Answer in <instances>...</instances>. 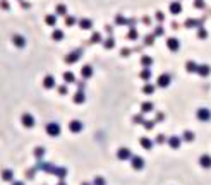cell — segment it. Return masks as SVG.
<instances>
[{"instance_id": "1", "label": "cell", "mask_w": 211, "mask_h": 185, "mask_svg": "<svg viewBox=\"0 0 211 185\" xmlns=\"http://www.w3.org/2000/svg\"><path fill=\"white\" fill-rule=\"evenodd\" d=\"M45 130H46V134H48L50 137H59L62 129H60V125H59L57 122H50V124H46Z\"/></svg>"}, {"instance_id": "2", "label": "cell", "mask_w": 211, "mask_h": 185, "mask_svg": "<svg viewBox=\"0 0 211 185\" xmlns=\"http://www.w3.org/2000/svg\"><path fill=\"white\" fill-rule=\"evenodd\" d=\"M81 55H82V48H77V50H74V51H70L69 55H65V64H76L77 60L81 59Z\"/></svg>"}, {"instance_id": "3", "label": "cell", "mask_w": 211, "mask_h": 185, "mask_svg": "<svg viewBox=\"0 0 211 185\" xmlns=\"http://www.w3.org/2000/svg\"><path fill=\"white\" fill-rule=\"evenodd\" d=\"M21 124L26 127V129H33L34 127V117L31 115V113H22V117H21Z\"/></svg>"}, {"instance_id": "4", "label": "cell", "mask_w": 211, "mask_h": 185, "mask_svg": "<svg viewBox=\"0 0 211 185\" xmlns=\"http://www.w3.org/2000/svg\"><path fill=\"white\" fill-rule=\"evenodd\" d=\"M196 117L197 120H201V122H210L211 120V111L208 108H199L197 111H196Z\"/></svg>"}, {"instance_id": "5", "label": "cell", "mask_w": 211, "mask_h": 185, "mask_svg": "<svg viewBox=\"0 0 211 185\" xmlns=\"http://www.w3.org/2000/svg\"><path fill=\"white\" fill-rule=\"evenodd\" d=\"M117 158L120 159V161H127V159H131L132 158V153L129 147H119V151H117Z\"/></svg>"}, {"instance_id": "6", "label": "cell", "mask_w": 211, "mask_h": 185, "mask_svg": "<svg viewBox=\"0 0 211 185\" xmlns=\"http://www.w3.org/2000/svg\"><path fill=\"white\" fill-rule=\"evenodd\" d=\"M170 81H172L170 74H161L160 77L156 79V86H158V88H168V86H170Z\"/></svg>"}, {"instance_id": "7", "label": "cell", "mask_w": 211, "mask_h": 185, "mask_svg": "<svg viewBox=\"0 0 211 185\" xmlns=\"http://www.w3.org/2000/svg\"><path fill=\"white\" fill-rule=\"evenodd\" d=\"M167 48L170 50V51H179L180 50V41H179V38H168L167 39Z\"/></svg>"}, {"instance_id": "8", "label": "cell", "mask_w": 211, "mask_h": 185, "mask_svg": "<svg viewBox=\"0 0 211 185\" xmlns=\"http://www.w3.org/2000/svg\"><path fill=\"white\" fill-rule=\"evenodd\" d=\"M69 130L72 134H79L82 130V122L81 120H70L69 122Z\"/></svg>"}, {"instance_id": "9", "label": "cell", "mask_w": 211, "mask_h": 185, "mask_svg": "<svg viewBox=\"0 0 211 185\" xmlns=\"http://www.w3.org/2000/svg\"><path fill=\"white\" fill-rule=\"evenodd\" d=\"M131 165L134 170H142L144 168V159L141 156H132L131 158Z\"/></svg>"}, {"instance_id": "10", "label": "cell", "mask_w": 211, "mask_h": 185, "mask_svg": "<svg viewBox=\"0 0 211 185\" xmlns=\"http://www.w3.org/2000/svg\"><path fill=\"white\" fill-rule=\"evenodd\" d=\"M72 101H74L76 105H82V103L86 101V94H84V91L77 89V91L74 93V96H72Z\"/></svg>"}, {"instance_id": "11", "label": "cell", "mask_w": 211, "mask_h": 185, "mask_svg": "<svg viewBox=\"0 0 211 185\" xmlns=\"http://www.w3.org/2000/svg\"><path fill=\"white\" fill-rule=\"evenodd\" d=\"M43 88H45V89H53V88H57L55 77H53V76H45V79H43Z\"/></svg>"}, {"instance_id": "12", "label": "cell", "mask_w": 211, "mask_h": 185, "mask_svg": "<svg viewBox=\"0 0 211 185\" xmlns=\"http://www.w3.org/2000/svg\"><path fill=\"white\" fill-rule=\"evenodd\" d=\"M182 144V137L179 136H170L168 137V146L172 147V149H179Z\"/></svg>"}, {"instance_id": "13", "label": "cell", "mask_w": 211, "mask_h": 185, "mask_svg": "<svg viewBox=\"0 0 211 185\" xmlns=\"http://www.w3.org/2000/svg\"><path fill=\"white\" fill-rule=\"evenodd\" d=\"M202 22L204 19H187L185 21V28L191 29V28H202Z\"/></svg>"}, {"instance_id": "14", "label": "cell", "mask_w": 211, "mask_h": 185, "mask_svg": "<svg viewBox=\"0 0 211 185\" xmlns=\"http://www.w3.org/2000/svg\"><path fill=\"white\" fill-rule=\"evenodd\" d=\"M197 69H199V64H196L194 60H187L185 62V70L189 74H197Z\"/></svg>"}, {"instance_id": "15", "label": "cell", "mask_w": 211, "mask_h": 185, "mask_svg": "<svg viewBox=\"0 0 211 185\" xmlns=\"http://www.w3.org/2000/svg\"><path fill=\"white\" fill-rule=\"evenodd\" d=\"M139 144H141V147H144V149H148V151H149V149H153V146H154L156 142H154V141H151L149 137H141Z\"/></svg>"}, {"instance_id": "16", "label": "cell", "mask_w": 211, "mask_h": 185, "mask_svg": "<svg viewBox=\"0 0 211 185\" xmlns=\"http://www.w3.org/2000/svg\"><path fill=\"white\" fill-rule=\"evenodd\" d=\"M51 173H53V175L57 176V178H60V180H64V178H65V175H67V170H65V168H62V166H53Z\"/></svg>"}, {"instance_id": "17", "label": "cell", "mask_w": 211, "mask_h": 185, "mask_svg": "<svg viewBox=\"0 0 211 185\" xmlns=\"http://www.w3.org/2000/svg\"><path fill=\"white\" fill-rule=\"evenodd\" d=\"M12 43H14V46H17V48H24V46H26V39L22 38L21 34H14V36H12Z\"/></svg>"}, {"instance_id": "18", "label": "cell", "mask_w": 211, "mask_h": 185, "mask_svg": "<svg viewBox=\"0 0 211 185\" xmlns=\"http://www.w3.org/2000/svg\"><path fill=\"white\" fill-rule=\"evenodd\" d=\"M153 64H154L153 57H149V55H142V57H141V65H142V69H151Z\"/></svg>"}, {"instance_id": "19", "label": "cell", "mask_w": 211, "mask_h": 185, "mask_svg": "<svg viewBox=\"0 0 211 185\" xmlns=\"http://www.w3.org/2000/svg\"><path fill=\"white\" fill-rule=\"evenodd\" d=\"M199 165H201L202 168H206V170H210L211 168V156L210 154H202L201 158H199Z\"/></svg>"}, {"instance_id": "20", "label": "cell", "mask_w": 211, "mask_h": 185, "mask_svg": "<svg viewBox=\"0 0 211 185\" xmlns=\"http://www.w3.org/2000/svg\"><path fill=\"white\" fill-rule=\"evenodd\" d=\"M91 76H93V67H91V65H82V67H81V77L89 79Z\"/></svg>"}, {"instance_id": "21", "label": "cell", "mask_w": 211, "mask_h": 185, "mask_svg": "<svg viewBox=\"0 0 211 185\" xmlns=\"http://www.w3.org/2000/svg\"><path fill=\"white\" fill-rule=\"evenodd\" d=\"M197 74H199L201 77H208L211 74V67L206 65V64H202V65H199V69H197Z\"/></svg>"}, {"instance_id": "22", "label": "cell", "mask_w": 211, "mask_h": 185, "mask_svg": "<svg viewBox=\"0 0 211 185\" xmlns=\"http://www.w3.org/2000/svg\"><path fill=\"white\" fill-rule=\"evenodd\" d=\"M64 84H74V82H77L76 81V76L72 74V72H64Z\"/></svg>"}, {"instance_id": "23", "label": "cell", "mask_w": 211, "mask_h": 185, "mask_svg": "<svg viewBox=\"0 0 211 185\" xmlns=\"http://www.w3.org/2000/svg\"><path fill=\"white\" fill-rule=\"evenodd\" d=\"M139 79H142L144 82H149L151 81V69H142L139 72Z\"/></svg>"}, {"instance_id": "24", "label": "cell", "mask_w": 211, "mask_h": 185, "mask_svg": "<svg viewBox=\"0 0 211 185\" xmlns=\"http://www.w3.org/2000/svg\"><path fill=\"white\" fill-rule=\"evenodd\" d=\"M154 89H156V86H154V84H149V82H146V84H144V88H142V94H146V96H151V94L154 93Z\"/></svg>"}, {"instance_id": "25", "label": "cell", "mask_w": 211, "mask_h": 185, "mask_svg": "<svg viewBox=\"0 0 211 185\" xmlns=\"http://www.w3.org/2000/svg\"><path fill=\"white\" fill-rule=\"evenodd\" d=\"M153 110H154V105H153L151 101H144V103L141 105V111H142V113H149Z\"/></svg>"}, {"instance_id": "26", "label": "cell", "mask_w": 211, "mask_h": 185, "mask_svg": "<svg viewBox=\"0 0 211 185\" xmlns=\"http://www.w3.org/2000/svg\"><path fill=\"white\" fill-rule=\"evenodd\" d=\"M103 46H105L107 50L115 48V38H113V36H108L107 39H103Z\"/></svg>"}, {"instance_id": "27", "label": "cell", "mask_w": 211, "mask_h": 185, "mask_svg": "<svg viewBox=\"0 0 211 185\" xmlns=\"http://www.w3.org/2000/svg\"><path fill=\"white\" fill-rule=\"evenodd\" d=\"M170 12L173 14V16L180 14V12H182V5L179 4V2H173V4H170Z\"/></svg>"}, {"instance_id": "28", "label": "cell", "mask_w": 211, "mask_h": 185, "mask_svg": "<svg viewBox=\"0 0 211 185\" xmlns=\"http://www.w3.org/2000/svg\"><path fill=\"white\" fill-rule=\"evenodd\" d=\"M196 139V136H194V132H191V130H185L184 134H182V141H185V142H192Z\"/></svg>"}, {"instance_id": "29", "label": "cell", "mask_w": 211, "mask_h": 185, "mask_svg": "<svg viewBox=\"0 0 211 185\" xmlns=\"http://www.w3.org/2000/svg\"><path fill=\"white\" fill-rule=\"evenodd\" d=\"M144 122H146V118L142 117V113L132 117V124H136V125H144Z\"/></svg>"}, {"instance_id": "30", "label": "cell", "mask_w": 211, "mask_h": 185, "mask_svg": "<svg viewBox=\"0 0 211 185\" xmlns=\"http://www.w3.org/2000/svg\"><path fill=\"white\" fill-rule=\"evenodd\" d=\"M79 28L81 29H91L93 28V22L89 19H81L79 21Z\"/></svg>"}, {"instance_id": "31", "label": "cell", "mask_w": 211, "mask_h": 185, "mask_svg": "<svg viewBox=\"0 0 211 185\" xmlns=\"http://www.w3.org/2000/svg\"><path fill=\"white\" fill-rule=\"evenodd\" d=\"M51 38L55 39V41H60V39H64V31L62 29H53V33H51Z\"/></svg>"}, {"instance_id": "32", "label": "cell", "mask_w": 211, "mask_h": 185, "mask_svg": "<svg viewBox=\"0 0 211 185\" xmlns=\"http://www.w3.org/2000/svg\"><path fill=\"white\" fill-rule=\"evenodd\" d=\"M45 22H46L48 26H55V24H57V16H55V14L46 16V17H45Z\"/></svg>"}, {"instance_id": "33", "label": "cell", "mask_w": 211, "mask_h": 185, "mask_svg": "<svg viewBox=\"0 0 211 185\" xmlns=\"http://www.w3.org/2000/svg\"><path fill=\"white\" fill-rule=\"evenodd\" d=\"M2 176H4V180H5V182H14V173H12L10 170H4Z\"/></svg>"}, {"instance_id": "34", "label": "cell", "mask_w": 211, "mask_h": 185, "mask_svg": "<svg viewBox=\"0 0 211 185\" xmlns=\"http://www.w3.org/2000/svg\"><path fill=\"white\" fill-rule=\"evenodd\" d=\"M137 38H139V33H137V29H136V28H132V29L127 33V39H132V41H136Z\"/></svg>"}, {"instance_id": "35", "label": "cell", "mask_w": 211, "mask_h": 185, "mask_svg": "<svg viewBox=\"0 0 211 185\" xmlns=\"http://www.w3.org/2000/svg\"><path fill=\"white\" fill-rule=\"evenodd\" d=\"M101 41H103V38H101L100 33H93V34H91L89 43H101Z\"/></svg>"}, {"instance_id": "36", "label": "cell", "mask_w": 211, "mask_h": 185, "mask_svg": "<svg viewBox=\"0 0 211 185\" xmlns=\"http://www.w3.org/2000/svg\"><path fill=\"white\" fill-rule=\"evenodd\" d=\"M154 38H156L154 34H146V36H144V45H146V46L153 45V43H154Z\"/></svg>"}, {"instance_id": "37", "label": "cell", "mask_w": 211, "mask_h": 185, "mask_svg": "<svg viewBox=\"0 0 211 185\" xmlns=\"http://www.w3.org/2000/svg\"><path fill=\"white\" fill-rule=\"evenodd\" d=\"M34 156H36V159H43V156H45V147H36V149H34Z\"/></svg>"}, {"instance_id": "38", "label": "cell", "mask_w": 211, "mask_h": 185, "mask_svg": "<svg viewBox=\"0 0 211 185\" xmlns=\"http://www.w3.org/2000/svg\"><path fill=\"white\" fill-rule=\"evenodd\" d=\"M154 142H156V144H165V142H168V139L165 137V134H158L156 139H154Z\"/></svg>"}, {"instance_id": "39", "label": "cell", "mask_w": 211, "mask_h": 185, "mask_svg": "<svg viewBox=\"0 0 211 185\" xmlns=\"http://www.w3.org/2000/svg\"><path fill=\"white\" fill-rule=\"evenodd\" d=\"M93 185H107V180L103 178V176H94V180H93Z\"/></svg>"}, {"instance_id": "40", "label": "cell", "mask_w": 211, "mask_h": 185, "mask_svg": "<svg viewBox=\"0 0 211 185\" xmlns=\"http://www.w3.org/2000/svg\"><path fill=\"white\" fill-rule=\"evenodd\" d=\"M154 125H156L154 120H146V122H144V129H146V130H153Z\"/></svg>"}, {"instance_id": "41", "label": "cell", "mask_w": 211, "mask_h": 185, "mask_svg": "<svg viewBox=\"0 0 211 185\" xmlns=\"http://www.w3.org/2000/svg\"><path fill=\"white\" fill-rule=\"evenodd\" d=\"M197 38L199 39H206L208 38V31L204 29V28H199V31H197Z\"/></svg>"}, {"instance_id": "42", "label": "cell", "mask_w": 211, "mask_h": 185, "mask_svg": "<svg viewBox=\"0 0 211 185\" xmlns=\"http://www.w3.org/2000/svg\"><path fill=\"white\" fill-rule=\"evenodd\" d=\"M59 94H62V96H65L67 93H69V88H67V84H62V86H59Z\"/></svg>"}, {"instance_id": "43", "label": "cell", "mask_w": 211, "mask_h": 185, "mask_svg": "<svg viewBox=\"0 0 211 185\" xmlns=\"http://www.w3.org/2000/svg\"><path fill=\"white\" fill-rule=\"evenodd\" d=\"M57 14H59V16H65V14H67V7H65V5H57Z\"/></svg>"}, {"instance_id": "44", "label": "cell", "mask_w": 211, "mask_h": 185, "mask_svg": "<svg viewBox=\"0 0 211 185\" xmlns=\"http://www.w3.org/2000/svg\"><path fill=\"white\" fill-rule=\"evenodd\" d=\"M115 22H117L119 26H124V24H129V21L125 19L124 16H117V19H115Z\"/></svg>"}, {"instance_id": "45", "label": "cell", "mask_w": 211, "mask_h": 185, "mask_svg": "<svg viewBox=\"0 0 211 185\" xmlns=\"http://www.w3.org/2000/svg\"><path fill=\"white\" fill-rule=\"evenodd\" d=\"M154 122H156V124L165 122V113H163V111H158V113H156V117H154Z\"/></svg>"}, {"instance_id": "46", "label": "cell", "mask_w": 211, "mask_h": 185, "mask_svg": "<svg viewBox=\"0 0 211 185\" xmlns=\"http://www.w3.org/2000/svg\"><path fill=\"white\" fill-rule=\"evenodd\" d=\"M65 24L70 28V26H74V24H76V19H74L72 16H67V17H65Z\"/></svg>"}, {"instance_id": "47", "label": "cell", "mask_w": 211, "mask_h": 185, "mask_svg": "<svg viewBox=\"0 0 211 185\" xmlns=\"http://www.w3.org/2000/svg\"><path fill=\"white\" fill-rule=\"evenodd\" d=\"M131 53H132L131 48H122V50H120V57H129Z\"/></svg>"}, {"instance_id": "48", "label": "cell", "mask_w": 211, "mask_h": 185, "mask_svg": "<svg viewBox=\"0 0 211 185\" xmlns=\"http://www.w3.org/2000/svg\"><path fill=\"white\" fill-rule=\"evenodd\" d=\"M194 7H196V9H202V7H204V2H202V0H196V2H194Z\"/></svg>"}, {"instance_id": "49", "label": "cell", "mask_w": 211, "mask_h": 185, "mask_svg": "<svg viewBox=\"0 0 211 185\" xmlns=\"http://www.w3.org/2000/svg\"><path fill=\"white\" fill-rule=\"evenodd\" d=\"M34 171H36V166H34V168H31V170H28V171H26V176H28V178H33V173H34Z\"/></svg>"}, {"instance_id": "50", "label": "cell", "mask_w": 211, "mask_h": 185, "mask_svg": "<svg viewBox=\"0 0 211 185\" xmlns=\"http://www.w3.org/2000/svg\"><path fill=\"white\" fill-rule=\"evenodd\" d=\"M160 34H163V28H161V26H158V28L154 29V36H160Z\"/></svg>"}, {"instance_id": "51", "label": "cell", "mask_w": 211, "mask_h": 185, "mask_svg": "<svg viewBox=\"0 0 211 185\" xmlns=\"http://www.w3.org/2000/svg\"><path fill=\"white\" fill-rule=\"evenodd\" d=\"M76 84H77V89H81V91H84V82H82V81H77Z\"/></svg>"}, {"instance_id": "52", "label": "cell", "mask_w": 211, "mask_h": 185, "mask_svg": "<svg viewBox=\"0 0 211 185\" xmlns=\"http://www.w3.org/2000/svg\"><path fill=\"white\" fill-rule=\"evenodd\" d=\"M105 31H107V33H108V34L112 36V33H113V28H112L110 24H108V26H105Z\"/></svg>"}, {"instance_id": "53", "label": "cell", "mask_w": 211, "mask_h": 185, "mask_svg": "<svg viewBox=\"0 0 211 185\" xmlns=\"http://www.w3.org/2000/svg\"><path fill=\"white\" fill-rule=\"evenodd\" d=\"M156 19H158V21H160V22H161V21L165 19V16H163L161 12H158V14H156Z\"/></svg>"}, {"instance_id": "54", "label": "cell", "mask_w": 211, "mask_h": 185, "mask_svg": "<svg viewBox=\"0 0 211 185\" xmlns=\"http://www.w3.org/2000/svg\"><path fill=\"white\" fill-rule=\"evenodd\" d=\"M21 5H22L24 9H28V7H29V4H28V2H21Z\"/></svg>"}, {"instance_id": "55", "label": "cell", "mask_w": 211, "mask_h": 185, "mask_svg": "<svg viewBox=\"0 0 211 185\" xmlns=\"http://www.w3.org/2000/svg\"><path fill=\"white\" fill-rule=\"evenodd\" d=\"M12 185H24L22 182H12Z\"/></svg>"}, {"instance_id": "56", "label": "cell", "mask_w": 211, "mask_h": 185, "mask_svg": "<svg viewBox=\"0 0 211 185\" xmlns=\"http://www.w3.org/2000/svg\"><path fill=\"white\" fill-rule=\"evenodd\" d=\"M57 185H65V182H64V180H60V182H59Z\"/></svg>"}, {"instance_id": "57", "label": "cell", "mask_w": 211, "mask_h": 185, "mask_svg": "<svg viewBox=\"0 0 211 185\" xmlns=\"http://www.w3.org/2000/svg\"><path fill=\"white\" fill-rule=\"evenodd\" d=\"M81 185H93V184H88V182H82Z\"/></svg>"}]
</instances>
